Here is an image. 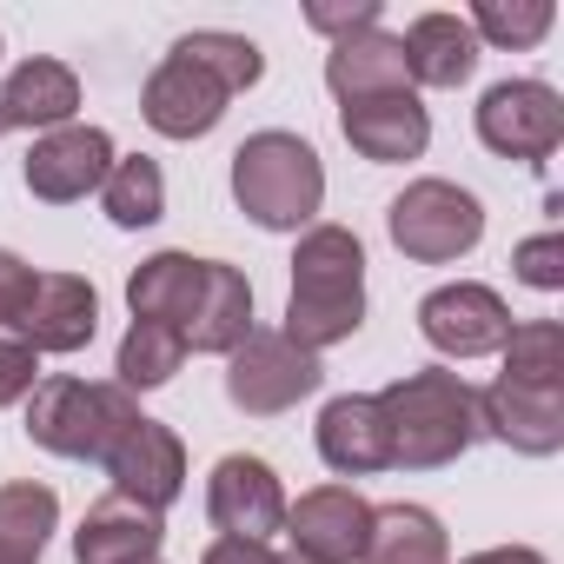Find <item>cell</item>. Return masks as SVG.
I'll list each match as a JSON object with an SVG mask.
<instances>
[{
    "instance_id": "1",
    "label": "cell",
    "mask_w": 564,
    "mask_h": 564,
    "mask_svg": "<svg viewBox=\"0 0 564 564\" xmlns=\"http://www.w3.org/2000/svg\"><path fill=\"white\" fill-rule=\"evenodd\" d=\"M366 326V246L346 226H306L293 252V300H286V333L306 352H326Z\"/></svg>"
},
{
    "instance_id": "2",
    "label": "cell",
    "mask_w": 564,
    "mask_h": 564,
    "mask_svg": "<svg viewBox=\"0 0 564 564\" xmlns=\"http://www.w3.org/2000/svg\"><path fill=\"white\" fill-rule=\"evenodd\" d=\"M379 405H386V432H392V465H405V471H438V465L465 458L478 438V392L445 366L392 379L379 392Z\"/></svg>"
},
{
    "instance_id": "3",
    "label": "cell",
    "mask_w": 564,
    "mask_h": 564,
    "mask_svg": "<svg viewBox=\"0 0 564 564\" xmlns=\"http://www.w3.org/2000/svg\"><path fill=\"white\" fill-rule=\"evenodd\" d=\"M232 199L265 232H300L326 199V166L300 133H252L232 153Z\"/></svg>"
},
{
    "instance_id": "4",
    "label": "cell",
    "mask_w": 564,
    "mask_h": 564,
    "mask_svg": "<svg viewBox=\"0 0 564 564\" xmlns=\"http://www.w3.org/2000/svg\"><path fill=\"white\" fill-rule=\"evenodd\" d=\"M140 419V399L127 386H94V379H41L28 405V438L54 458L100 465L120 432Z\"/></svg>"
},
{
    "instance_id": "5",
    "label": "cell",
    "mask_w": 564,
    "mask_h": 564,
    "mask_svg": "<svg viewBox=\"0 0 564 564\" xmlns=\"http://www.w3.org/2000/svg\"><path fill=\"white\" fill-rule=\"evenodd\" d=\"M326 386V366L319 352L293 346L286 333H246L232 352H226V399L246 412V419H279L293 412L300 399H313Z\"/></svg>"
},
{
    "instance_id": "6",
    "label": "cell",
    "mask_w": 564,
    "mask_h": 564,
    "mask_svg": "<svg viewBox=\"0 0 564 564\" xmlns=\"http://www.w3.org/2000/svg\"><path fill=\"white\" fill-rule=\"evenodd\" d=\"M386 232H392V246H399L405 259H419V265H452V259H465V252L485 239V206H478L465 186H452V180H412V186L392 199Z\"/></svg>"
},
{
    "instance_id": "7",
    "label": "cell",
    "mask_w": 564,
    "mask_h": 564,
    "mask_svg": "<svg viewBox=\"0 0 564 564\" xmlns=\"http://www.w3.org/2000/svg\"><path fill=\"white\" fill-rule=\"evenodd\" d=\"M478 140L498 153V160H524V166H544L564 140V100L544 87V80H498L485 100H478Z\"/></svg>"
},
{
    "instance_id": "8",
    "label": "cell",
    "mask_w": 564,
    "mask_h": 564,
    "mask_svg": "<svg viewBox=\"0 0 564 564\" xmlns=\"http://www.w3.org/2000/svg\"><path fill=\"white\" fill-rule=\"evenodd\" d=\"M419 333L445 359H485L511 339V306L478 279H458V286H438L419 300Z\"/></svg>"
},
{
    "instance_id": "9",
    "label": "cell",
    "mask_w": 564,
    "mask_h": 564,
    "mask_svg": "<svg viewBox=\"0 0 564 564\" xmlns=\"http://www.w3.org/2000/svg\"><path fill=\"white\" fill-rule=\"evenodd\" d=\"M206 518L219 524V538H252L265 544L272 531H286V485L265 458H219L213 478H206Z\"/></svg>"
},
{
    "instance_id": "10",
    "label": "cell",
    "mask_w": 564,
    "mask_h": 564,
    "mask_svg": "<svg viewBox=\"0 0 564 564\" xmlns=\"http://www.w3.org/2000/svg\"><path fill=\"white\" fill-rule=\"evenodd\" d=\"M100 471L113 478V498H133L147 511H166L186 491V445H180V432H166L160 419L140 412L120 432V445L100 458Z\"/></svg>"
},
{
    "instance_id": "11",
    "label": "cell",
    "mask_w": 564,
    "mask_h": 564,
    "mask_svg": "<svg viewBox=\"0 0 564 564\" xmlns=\"http://www.w3.org/2000/svg\"><path fill=\"white\" fill-rule=\"evenodd\" d=\"M226 87L193 61V54H166L160 67H153V80H147V94H140V113H147V127L153 133H166V140H199V133H213L219 120H226Z\"/></svg>"
},
{
    "instance_id": "12",
    "label": "cell",
    "mask_w": 564,
    "mask_h": 564,
    "mask_svg": "<svg viewBox=\"0 0 564 564\" xmlns=\"http://www.w3.org/2000/svg\"><path fill=\"white\" fill-rule=\"evenodd\" d=\"M107 173H113V140L100 127H54L28 153V193L47 206H74V199L100 193Z\"/></svg>"
},
{
    "instance_id": "13",
    "label": "cell",
    "mask_w": 564,
    "mask_h": 564,
    "mask_svg": "<svg viewBox=\"0 0 564 564\" xmlns=\"http://www.w3.org/2000/svg\"><path fill=\"white\" fill-rule=\"evenodd\" d=\"M366 531H372V505L352 485H319L300 505H286V538L313 564H359Z\"/></svg>"
},
{
    "instance_id": "14",
    "label": "cell",
    "mask_w": 564,
    "mask_h": 564,
    "mask_svg": "<svg viewBox=\"0 0 564 564\" xmlns=\"http://www.w3.org/2000/svg\"><path fill=\"white\" fill-rule=\"evenodd\" d=\"M100 333V293L80 272H41L21 313V346L34 352H87Z\"/></svg>"
},
{
    "instance_id": "15",
    "label": "cell",
    "mask_w": 564,
    "mask_h": 564,
    "mask_svg": "<svg viewBox=\"0 0 564 564\" xmlns=\"http://www.w3.org/2000/svg\"><path fill=\"white\" fill-rule=\"evenodd\" d=\"M478 432H491L498 445H511L524 458H551L564 445V392L498 379L478 392Z\"/></svg>"
},
{
    "instance_id": "16",
    "label": "cell",
    "mask_w": 564,
    "mask_h": 564,
    "mask_svg": "<svg viewBox=\"0 0 564 564\" xmlns=\"http://www.w3.org/2000/svg\"><path fill=\"white\" fill-rule=\"evenodd\" d=\"M319 458L339 478H372L392 471V432H386V405L379 392H346L319 412Z\"/></svg>"
},
{
    "instance_id": "17",
    "label": "cell",
    "mask_w": 564,
    "mask_h": 564,
    "mask_svg": "<svg viewBox=\"0 0 564 564\" xmlns=\"http://www.w3.org/2000/svg\"><path fill=\"white\" fill-rule=\"evenodd\" d=\"M339 127H346L352 153H366L372 166L419 160V153H425V140H432V120H425L419 94H379V100H352V107H339Z\"/></svg>"
},
{
    "instance_id": "18",
    "label": "cell",
    "mask_w": 564,
    "mask_h": 564,
    "mask_svg": "<svg viewBox=\"0 0 564 564\" xmlns=\"http://www.w3.org/2000/svg\"><path fill=\"white\" fill-rule=\"evenodd\" d=\"M166 544V518L133 505V498H100L87 505L80 531H74V557L80 564H153Z\"/></svg>"
},
{
    "instance_id": "19",
    "label": "cell",
    "mask_w": 564,
    "mask_h": 564,
    "mask_svg": "<svg viewBox=\"0 0 564 564\" xmlns=\"http://www.w3.org/2000/svg\"><path fill=\"white\" fill-rule=\"evenodd\" d=\"M199 293H206V259H193V252H153V259H140V272L127 279L133 319H153V326H173V333L193 326Z\"/></svg>"
},
{
    "instance_id": "20",
    "label": "cell",
    "mask_w": 564,
    "mask_h": 564,
    "mask_svg": "<svg viewBox=\"0 0 564 564\" xmlns=\"http://www.w3.org/2000/svg\"><path fill=\"white\" fill-rule=\"evenodd\" d=\"M74 107H80V74L67 61H21L0 87V127L54 133V127H74Z\"/></svg>"
},
{
    "instance_id": "21",
    "label": "cell",
    "mask_w": 564,
    "mask_h": 564,
    "mask_svg": "<svg viewBox=\"0 0 564 564\" xmlns=\"http://www.w3.org/2000/svg\"><path fill=\"white\" fill-rule=\"evenodd\" d=\"M405 80L412 87H465L478 74V34L458 14H419L405 34Z\"/></svg>"
},
{
    "instance_id": "22",
    "label": "cell",
    "mask_w": 564,
    "mask_h": 564,
    "mask_svg": "<svg viewBox=\"0 0 564 564\" xmlns=\"http://www.w3.org/2000/svg\"><path fill=\"white\" fill-rule=\"evenodd\" d=\"M326 87H333L346 107H352V100H379V94H412L399 34L366 28V34H352V41H333V54H326Z\"/></svg>"
},
{
    "instance_id": "23",
    "label": "cell",
    "mask_w": 564,
    "mask_h": 564,
    "mask_svg": "<svg viewBox=\"0 0 564 564\" xmlns=\"http://www.w3.org/2000/svg\"><path fill=\"white\" fill-rule=\"evenodd\" d=\"M246 333H252V286H246V272H239V265L206 259V293H199V313H193V326L180 333V339H186V352H219V359H226Z\"/></svg>"
},
{
    "instance_id": "24",
    "label": "cell",
    "mask_w": 564,
    "mask_h": 564,
    "mask_svg": "<svg viewBox=\"0 0 564 564\" xmlns=\"http://www.w3.org/2000/svg\"><path fill=\"white\" fill-rule=\"evenodd\" d=\"M366 564H452L445 524L425 505H379L366 531Z\"/></svg>"
},
{
    "instance_id": "25",
    "label": "cell",
    "mask_w": 564,
    "mask_h": 564,
    "mask_svg": "<svg viewBox=\"0 0 564 564\" xmlns=\"http://www.w3.org/2000/svg\"><path fill=\"white\" fill-rule=\"evenodd\" d=\"M61 524V498L47 485H0V564H41Z\"/></svg>"
},
{
    "instance_id": "26",
    "label": "cell",
    "mask_w": 564,
    "mask_h": 564,
    "mask_svg": "<svg viewBox=\"0 0 564 564\" xmlns=\"http://www.w3.org/2000/svg\"><path fill=\"white\" fill-rule=\"evenodd\" d=\"M100 206H107V219L127 226V232L153 226V219L166 213V173H160V160H147V153L113 160V173L100 180Z\"/></svg>"
},
{
    "instance_id": "27",
    "label": "cell",
    "mask_w": 564,
    "mask_h": 564,
    "mask_svg": "<svg viewBox=\"0 0 564 564\" xmlns=\"http://www.w3.org/2000/svg\"><path fill=\"white\" fill-rule=\"evenodd\" d=\"M180 366H186V339H180L173 326L133 319L127 339H120V359H113V372H120L113 386H127V392H153V386H166Z\"/></svg>"
},
{
    "instance_id": "28",
    "label": "cell",
    "mask_w": 564,
    "mask_h": 564,
    "mask_svg": "<svg viewBox=\"0 0 564 564\" xmlns=\"http://www.w3.org/2000/svg\"><path fill=\"white\" fill-rule=\"evenodd\" d=\"M498 352H505V379L511 386H551V392H564V326L557 319L511 326V339Z\"/></svg>"
},
{
    "instance_id": "29",
    "label": "cell",
    "mask_w": 564,
    "mask_h": 564,
    "mask_svg": "<svg viewBox=\"0 0 564 564\" xmlns=\"http://www.w3.org/2000/svg\"><path fill=\"white\" fill-rule=\"evenodd\" d=\"M551 21H557L551 0H478L465 28L478 34V47H485V41H491V47H538V41L551 34Z\"/></svg>"
},
{
    "instance_id": "30",
    "label": "cell",
    "mask_w": 564,
    "mask_h": 564,
    "mask_svg": "<svg viewBox=\"0 0 564 564\" xmlns=\"http://www.w3.org/2000/svg\"><path fill=\"white\" fill-rule=\"evenodd\" d=\"M180 54H193L226 94H246V87H259V74H265V54L246 41V34H219V28H206V34H186V41H173Z\"/></svg>"
},
{
    "instance_id": "31",
    "label": "cell",
    "mask_w": 564,
    "mask_h": 564,
    "mask_svg": "<svg viewBox=\"0 0 564 564\" xmlns=\"http://www.w3.org/2000/svg\"><path fill=\"white\" fill-rule=\"evenodd\" d=\"M511 272L524 279L531 293H557V286H564V232L518 239V252H511Z\"/></svg>"
},
{
    "instance_id": "32",
    "label": "cell",
    "mask_w": 564,
    "mask_h": 564,
    "mask_svg": "<svg viewBox=\"0 0 564 564\" xmlns=\"http://www.w3.org/2000/svg\"><path fill=\"white\" fill-rule=\"evenodd\" d=\"M41 386V352L21 339H0V405H21Z\"/></svg>"
},
{
    "instance_id": "33",
    "label": "cell",
    "mask_w": 564,
    "mask_h": 564,
    "mask_svg": "<svg viewBox=\"0 0 564 564\" xmlns=\"http://www.w3.org/2000/svg\"><path fill=\"white\" fill-rule=\"evenodd\" d=\"M34 265L21 259V252H0V326H21V313H28V300H34Z\"/></svg>"
},
{
    "instance_id": "34",
    "label": "cell",
    "mask_w": 564,
    "mask_h": 564,
    "mask_svg": "<svg viewBox=\"0 0 564 564\" xmlns=\"http://www.w3.org/2000/svg\"><path fill=\"white\" fill-rule=\"evenodd\" d=\"M306 21L319 28V34H333V41H352V34H366V28H379V0H352V8H306Z\"/></svg>"
},
{
    "instance_id": "35",
    "label": "cell",
    "mask_w": 564,
    "mask_h": 564,
    "mask_svg": "<svg viewBox=\"0 0 564 564\" xmlns=\"http://www.w3.org/2000/svg\"><path fill=\"white\" fill-rule=\"evenodd\" d=\"M199 564H279V557L265 544H252V538H219V544H206Z\"/></svg>"
},
{
    "instance_id": "36",
    "label": "cell",
    "mask_w": 564,
    "mask_h": 564,
    "mask_svg": "<svg viewBox=\"0 0 564 564\" xmlns=\"http://www.w3.org/2000/svg\"><path fill=\"white\" fill-rule=\"evenodd\" d=\"M458 564H551V557L531 551V544H498V551H478V557H458Z\"/></svg>"
},
{
    "instance_id": "37",
    "label": "cell",
    "mask_w": 564,
    "mask_h": 564,
    "mask_svg": "<svg viewBox=\"0 0 564 564\" xmlns=\"http://www.w3.org/2000/svg\"><path fill=\"white\" fill-rule=\"evenodd\" d=\"M279 564H313V557H300V551H286V557H279Z\"/></svg>"
},
{
    "instance_id": "38",
    "label": "cell",
    "mask_w": 564,
    "mask_h": 564,
    "mask_svg": "<svg viewBox=\"0 0 564 564\" xmlns=\"http://www.w3.org/2000/svg\"><path fill=\"white\" fill-rule=\"evenodd\" d=\"M0 133H8V127H0Z\"/></svg>"
},
{
    "instance_id": "39",
    "label": "cell",
    "mask_w": 564,
    "mask_h": 564,
    "mask_svg": "<svg viewBox=\"0 0 564 564\" xmlns=\"http://www.w3.org/2000/svg\"><path fill=\"white\" fill-rule=\"evenodd\" d=\"M153 564H160V557H153Z\"/></svg>"
}]
</instances>
